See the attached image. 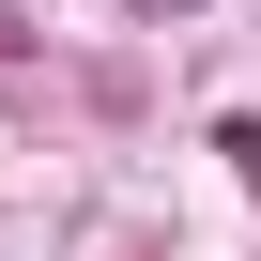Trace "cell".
<instances>
[{
	"label": "cell",
	"mask_w": 261,
	"mask_h": 261,
	"mask_svg": "<svg viewBox=\"0 0 261 261\" xmlns=\"http://www.w3.org/2000/svg\"><path fill=\"white\" fill-rule=\"evenodd\" d=\"M139 16H185V0H139Z\"/></svg>",
	"instance_id": "6da1fadb"
}]
</instances>
